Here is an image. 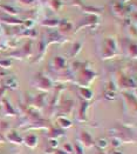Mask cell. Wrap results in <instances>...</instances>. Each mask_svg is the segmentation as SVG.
Listing matches in <instances>:
<instances>
[{"instance_id":"obj_13","label":"cell","mask_w":137,"mask_h":154,"mask_svg":"<svg viewBox=\"0 0 137 154\" xmlns=\"http://www.w3.org/2000/svg\"><path fill=\"white\" fill-rule=\"evenodd\" d=\"M5 141H6V139L0 134V143H2V142H5Z\"/></svg>"},{"instance_id":"obj_8","label":"cell","mask_w":137,"mask_h":154,"mask_svg":"<svg viewBox=\"0 0 137 154\" xmlns=\"http://www.w3.org/2000/svg\"><path fill=\"white\" fill-rule=\"evenodd\" d=\"M62 151L63 152H66L67 154H73L74 153V147H73V145H72V143L66 142V143H63Z\"/></svg>"},{"instance_id":"obj_6","label":"cell","mask_w":137,"mask_h":154,"mask_svg":"<svg viewBox=\"0 0 137 154\" xmlns=\"http://www.w3.org/2000/svg\"><path fill=\"white\" fill-rule=\"evenodd\" d=\"M63 133L64 132H63L62 129H55L53 128V127H50L49 132H48V139H56V138L63 135Z\"/></svg>"},{"instance_id":"obj_7","label":"cell","mask_w":137,"mask_h":154,"mask_svg":"<svg viewBox=\"0 0 137 154\" xmlns=\"http://www.w3.org/2000/svg\"><path fill=\"white\" fill-rule=\"evenodd\" d=\"M58 124H59V126L61 128H69L72 126V121L68 120V119H63V118H60L58 120Z\"/></svg>"},{"instance_id":"obj_12","label":"cell","mask_w":137,"mask_h":154,"mask_svg":"<svg viewBox=\"0 0 137 154\" xmlns=\"http://www.w3.org/2000/svg\"><path fill=\"white\" fill-rule=\"evenodd\" d=\"M108 154H123V153L120 152V151H117V149H112V151H110Z\"/></svg>"},{"instance_id":"obj_3","label":"cell","mask_w":137,"mask_h":154,"mask_svg":"<svg viewBox=\"0 0 137 154\" xmlns=\"http://www.w3.org/2000/svg\"><path fill=\"white\" fill-rule=\"evenodd\" d=\"M7 140L14 145H22V138L19 137L16 131H10L7 134Z\"/></svg>"},{"instance_id":"obj_9","label":"cell","mask_w":137,"mask_h":154,"mask_svg":"<svg viewBox=\"0 0 137 154\" xmlns=\"http://www.w3.org/2000/svg\"><path fill=\"white\" fill-rule=\"evenodd\" d=\"M73 147H74V153L76 154H83V147L77 142V143H75L73 145Z\"/></svg>"},{"instance_id":"obj_5","label":"cell","mask_w":137,"mask_h":154,"mask_svg":"<svg viewBox=\"0 0 137 154\" xmlns=\"http://www.w3.org/2000/svg\"><path fill=\"white\" fill-rule=\"evenodd\" d=\"M94 146H96L100 151H102V149L107 148V146H108V140H107L106 138H99V139H96V140L94 141Z\"/></svg>"},{"instance_id":"obj_11","label":"cell","mask_w":137,"mask_h":154,"mask_svg":"<svg viewBox=\"0 0 137 154\" xmlns=\"http://www.w3.org/2000/svg\"><path fill=\"white\" fill-rule=\"evenodd\" d=\"M112 146H114L115 148H118V147H120V146L122 145L121 142L118 141L117 139H115V138H112Z\"/></svg>"},{"instance_id":"obj_10","label":"cell","mask_w":137,"mask_h":154,"mask_svg":"<svg viewBox=\"0 0 137 154\" xmlns=\"http://www.w3.org/2000/svg\"><path fill=\"white\" fill-rule=\"evenodd\" d=\"M48 145H49V148H58V140L56 139H48Z\"/></svg>"},{"instance_id":"obj_1","label":"cell","mask_w":137,"mask_h":154,"mask_svg":"<svg viewBox=\"0 0 137 154\" xmlns=\"http://www.w3.org/2000/svg\"><path fill=\"white\" fill-rule=\"evenodd\" d=\"M112 134H114L112 138L117 139L121 143H135L136 142V138L134 134H131L129 131L127 129H122L121 128H116V129H110L109 131Z\"/></svg>"},{"instance_id":"obj_2","label":"cell","mask_w":137,"mask_h":154,"mask_svg":"<svg viewBox=\"0 0 137 154\" xmlns=\"http://www.w3.org/2000/svg\"><path fill=\"white\" fill-rule=\"evenodd\" d=\"M79 143L82 146V147H93L94 146V139H93V137L86 132V131H82L81 133H80V135H79Z\"/></svg>"},{"instance_id":"obj_4","label":"cell","mask_w":137,"mask_h":154,"mask_svg":"<svg viewBox=\"0 0 137 154\" xmlns=\"http://www.w3.org/2000/svg\"><path fill=\"white\" fill-rule=\"evenodd\" d=\"M22 143H25L29 148H35L37 145V137L33 135V134L26 135L25 138H22Z\"/></svg>"}]
</instances>
